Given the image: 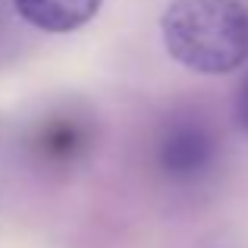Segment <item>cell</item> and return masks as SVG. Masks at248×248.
I'll list each match as a JSON object with an SVG mask.
<instances>
[{
	"label": "cell",
	"mask_w": 248,
	"mask_h": 248,
	"mask_svg": "<svg viewBox=\"0 0 248 248\" xmlns=\"http://www.w3.org/2000/svg\"><path fill=\"white\" fill-rule=\"evenodd\" d=\"M211 160V139L198 126H182L164 141V167L170 173H198Z\"/></svg>",
	"instance_id": "3957f363"
},
{
	"label": "cell",
	"mask_w": 248,
	"mask_h": 248,
	"mask_svg": "<svg viewBox=\"0 0 248 248\" xmlns=\"http://www.w3.org/2000/svg\"><path fill=\"white\" fill-rule=\"evenodd\" d=\"M160 35L186 69L223 76L248 57V10L239 0H173L160 16Z\"/></svg>",
	"instance_id": "6da1fadb"
},
{
	"label": "cell",
	"mask_w": 248,
	"mask_h": 248,
	"mask_svg": "<svg viewBox=\"0 0 248 248\" xmlns=\"http://www.w3.org/2000/svg\"><path fill=\"white\" fill-rule=\"evenodd\" d=\"M104 0H13L16 13L29 25L54 35H66L97 16Z\"/></svg>",
	"instance_id": "7a4b0ae2"
},
{
	"label": "cell",
	"mask_w": 248,
	"mask_h": 248,
	"mask_svg": "<svg viewBox=\"0 0 248 248\" xmlns=\"http://www.w3.org/2000/svg\"><path fill=\"white\" fill-rule=\"evenodd\" d=\"M236 120L239 126L248 129V79L242 82V88H239V101H236Z\"/></svg>",
	"instance_id": "277c9868"
}]
</instances>
